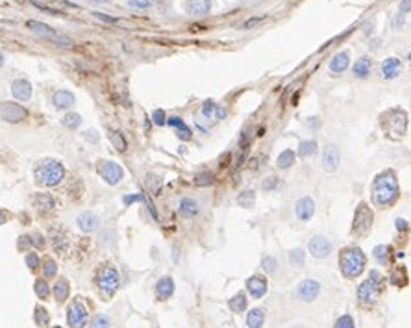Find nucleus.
<instances>
[{"label":"nucleus","instance_id":"nucleus-44","mask_svg":"<svg viewBox=\"0 0 411 328\" xmlns=\"http://www.w3.org/2000/svg\"><path fill=\"white\" fill-rule=\"evenodd\" d=\"M154 4V0H128V6L135 10H147Z\"/></svg>","mask_w":411,"mask_h":328},{"label":"nucleus","instance_id":"nucleus-2","mask_svg":"<svg viewBox=\"0 0 411 328\" xmlns=\"http://www.w3.org/2000/svg\"><path fill=\"white\" fill-rule=\"evenodd\" d=\"M63 176H65V169L56 159H43V161H39L37 167H36L37 182L43 184V186H48V188L57 186L63 180Z\"/></svg>","mask_w":411,"mask_h":328},{"label":"nucleus","instance_id":"nucleus-6","mask_svg":"<svg viewBox=\"0 0 411 328\" xmlns=\"http://www.w3.org/2000/svg\"><path fill=\"white\" fill-rule=\"evenodd\" d=\"M378 282H380V274L376 271L371 272V278L365 280L359 289H357V297L363 304H373L378 299Z\"/></svg>","mask_w":411,"mask_h":328},{"label":"nucleus","instance_id":"nucleus-39","mask_svg":"<svg viewBox=\"0 0 411 328\" xmlns=\"http://www.w3.org/2000/svg\"><path fill=\"white\" fill-rule=\"evenodd\" d=\"M289 260H291V263H293L295 267H302V265H304V251H300V249L291 251V252H289Z\"/></svg>","mask_w":411,"mask_h":328},{"label":"nucleus","instance_id":"nucleus-30","mask_svg":"<svg viewBox=\"0 0 411 328\" xmlns=\"http://www.w3.org/2000/svg\"><path fill=\"white\" fill-rule=\"evenodd\" d=\"M295 152L293 150H283L280 156H278V167L280 169H289L291 165L295 163Z\"/></svg>","mask_w":411,"mask_h":328},{"label":"nucleus","instance_id":"nucleus-8","mask_svg":"<svg viewBox=\"0 0 411 328\" xmlns=\"http://www.w3.org/2000/svg\"><path fill=\"white\" fill-rule=\"evenodd\" d=\"M87 317H89L87 308L80 300H75L67 309V323L71 328H84L87 325Z\"/></svg>","mask_w":411,"mask_h":328},{"label":"nucleus","instance_id":"nucleus-60","mask_svg":"<svg viewBox=\"0 0 411 328\" xmlns=\"http://www.w3.org/2000/svg\"><path fill=\"white\" fill-rule=\"evenodd\" d=\"M2 63H4V56L0 54V67H2Z\"/></svg>","mask_w":411,"mask_h":328},{"label":"nucleus","instance_id":"nucleus-19","mask_svg":"<svg viewBox=\"0 0 411 328\" xmlns=\"http://www.w3.org/2000/svg\"><path fill=\"white\" fill-rule=\"evenodd\" d=\"M246 288H248L254 299H262L263 295L267 293V280L263 276H252L246 282Z\"/></svg>","mask_w":411,"mask_h":328},{"label":"nucleus","instance_id":"nucleus-4","mask_svg":"<svg viewBox=\"0 0 411 328\" xmlns=\"http://www.w3.org/2000/svg\"><path fill=\"white\" fill-rule=\"evenodd\" d=\"M406 126H408V117L402 110L387 112L382 117V128L391 137H402L406 134Z\"/></svg>","mask_w":411,"mask_h":328},{"label":"nucleus","instance_id":"nucleus-57","mask_svg":"<svg viewBox=\"0 0 411 328\" xmlns=\"http://www.w3.org/2000/svg\"><path fill=\"white\" fill-rule=\"evenodd\" d=\"M39 237H41L39 234L34 235V237H32V243H36L37 247H41V245H43V239H39Z\"/></svg>","mask_w":411,"mask_h":328},{"label":"nucleus","instance_id":"nucleus-49","mask_svg":"<svg viewBox=\"0 0 411 328\" xmlns=\"http://www.w3.org/2000/svg\"><path fill=\"white\" fill-rule=\"evenodd\" d=\"M26 265H28L30 269L34 271V269H37L39 267V258L36 252H30L28 256H26Z\"/></svg>","mask_w":411,"mask_h":328},{"label":"nucleus","instance_id":"nucleus-20","mask_svg":"<svg viewBox=\"0 0 411 328\" xmlns=\"http://www.w3.org/2000/svg\"><path fill=\"white\" fill-rule=\"evenodd\" d=\"M11 93L19 100H28L32 96V85H30L28 80H15L11 84Z\"/></svg>","mask_w":411,"mask_h":328},{"label":"nucleus","instance_id":"nucleus-43","mask_svg":"<svg viewBox=\"0 0 411 328\" xmlns=\"http://www.w3.org/2000/svg\"><path fill=\"white\" fill-rule=\"evenodd\" d=\"M57 271V265L54 260H45V267H43V272H45V278H52Z\"/></svg>","mask_w":411,"mask_h":328},{"label":"nucleus","instance_id":"nucleus-32","mask_svg":"<svg viewBox=\"0 0 411 328\" xmlns=\"http://www.w3.org/2000/svg\"><path fill=\"white\" fill-rule=\"evenodd\" d=\"M315 149H317L315 141H302L299 147V156L300 158H309V156L315 154Z\"/></svg>","mask_w":411,"mask_h":328},{"label":"nucleus","instance_id":"nucleus-45","mask_svg":"<svg viewBox=\"0 0 411 328\" xmlns=\"http://www.w3.org/2000/svg\"><path fill=\"white\" fill-rule=\"evenodd\" d=\"M336 328H354V319L350 315H341L336 321Z\"/></svg>","mask_w":411,"mask_h":328},{"label":"nucleus","instance_id":"nucleus-22","mask_svg":"<svg viewBox=\"0 0 411 328\" xmlns=\"http://www.w3.org/2000/svg\"><path fill=\"white\" fill-rule=\"evenodd\" d=\"M52 104L56 106L57 110H67L75 104V95L71 91H56L52 96Z\"/></svg>","mask_w":411,"mask_h":328},{"label":"nucleus","instance_id":"nucleus-36","mask_svg":"<svg viewBox=\"0 0 411 328\" xmlns=\"http://www.w3.org/2000/svg\"><path fill=\"white\" fill-rule=\"evenodd\" d=\"M110 139H112V143L115 145V149L119 150V152L126 150V141H124V137H122L119 132H110Z\"/></svg>","mask_w":411,"mask_h":328},{"label":"nucleus","instance_id":"nucleus-56","mask_svg":"<svg viewBox=\"0 0 411 328\" xmlns=\"http://www.w3.org/2000/svg\"><path fill=\"white\" fill-rule=\"evenodd\" d=\"M396 228H398V230H406V228H408V225H406V221H404V219H396Z\"/></svg>","mask_w":411,"mask_h":328},{"label":"nucleus","instance_id":"nucleus-26","mask_svg":"<svg viewBox=\"0 0 411 328\" xmlns=\"http://www.w3.org/2000/svg\"><path fill=\"white\" fill-rule=\"evenodd\" d=\"M263 321H265V313H263V309H260V308L250 309L248 315H246V325L250 328H262Z\"/></svg>","mask_w":411,"mask_h":328},{"label":"nucleus","instance_id":"nucleus-51","mask_svg":"<svg viewBox=\"0 0 411 328\" xmlns=\"http://www.w3.org/2000/svg\"><path fill=\"white\" fill-rule=\"evenodd\" d=\"M178 137H180V139H191V130L187 128L186 124L178 128Z\"/></svg>","mask_w":411,"mask_h":328},{"label":"nucleus","instance_id":"nucleus-37","mask_svg":"<svg viewBox=\"0 0 411 328\" xmlns=\"http://www.w3.org/2000/svg\"><path fill=\"white\" fill-rule=\"evenodd\" d=\"M80 122H82V117L78 113H69V115H65V119H63V124H65L67 128H71V130L78 128Z\"/></svg>","mask_w":411,"mask_h":328},{"label":"nucleus","instance_id":"nucleus-41","mask_svg":"<svg viewBox=\"0 0 411 328\" xmlns=\"http://www.w3.org/2000/svg\"><path fill=\"white\" fill-rule=\"evenodd\" d=\"M48 291H50V288H48L47 282H45V280H36V295H37L39 299H47Z\"/></svg>","mask_w":411,"mask_h":328},{"label":"nucleus","instance_id":"nucleus-15","mask_svg":"<svg viewBox=\"0 0 411 328\" xmlns=\"http://www.w3.org/2000/svg\"><path fill=\"white\" fill-rule=\"evenodd\" d=\"M295 212H297V217L300 221H309L313 217V213H315V204H313V200L309 197H302L299 198Z\"/></svg>","mask_w":411,"mask_h":328},{"label":"nucleus","instance_id":"nucleus-14","mask_svg":"<svg viewBox=\"0 0 411 328\" xmlns=\"http://www.w3.org/2000/svg\"><path fill=\"white\" fill-rule=\"evenodd\" d=\"M322 165L328 173H334L339 167V150L336 145H326L324 154H322Z\"/></svg>","mask_w":411,"mask_h":328},{"label":"nucleus","instance_id":"nucleus-59","mask_svg":"<svg viewBox=\"0 0 411 328\" xmlns=\"http://www.w3.org/2000/svg\"><path fill=\"white\" fill-rule=\"evenodd\" d=\"M89 2H94V4H104V2H108V0H89Z\"/></svg>","mask_w":411,"mask_h":328},{"label":"nucleus","instance_id":"nucleus-46","mask_svg":"<svg viewBox=\"0 0 411 328\" xmlns=\"http://www.w3.org/2000/svg\"><path fill=\"white\" fill-rule=\"evenodd\" d=\"M276 265H278V262L272 258V256H267L265 260H263V269L267 272H274L276 271Z\"/></svg>","mask_w":411,"mask_h":328},{"label":"nucleus","instance_id":"nucleus-27","mask_svg":"<svg viewBox=\"0 0 411 328\" xmlns=\"http://www.w3.org/2000/svg\"><path fill=\"white\" fill-rule=\"evenodd\" d=\"M371 67H373L371 58H361L354 65V76L355 78H367V76L371 75Z\"/></svg>","mask_w":411,"mask_h":328},{"label":"nucleus","instance_id":"nucleus-61","mask_svg":"<svg viewBox=\"0 0 411 328\" xmlns=\"http://www.w3.org/2000/svg\"><path fill=\"white\" fill-rule=\"evenodd\" d=\"M52 328H61V327H52Z\"/></svg>","mask_w":411,"mask_h":328},{"label":"nucleus","instance_id":"nucleus-54","mask_svg":"<svg viewBox=\"0 0 411 328\" xmlns=\"http://www.w3.org/2000/svg\"><path fill=\"white\" fill-rule=\"evenodd\" d=\"M168 124L174 126V128H180V126H184V121H182L180 117H170V119H168Z\"/></svg>","mask_w":411,"mask_h":328},{"label":"nucleus","instance_id":"nucleus-17","mask_svg":"<svg viewBox=\"0 0 411 328\" xmlns=\"http://www.w3.org/2000/svg\"><path fill=\"white\" fill-rule=\"evenodd\" d=\"M202 115L209 121H221L226 117V110L223 106L211 102V100H206L204 106H202Z\"/></svg>","mask_w":411,"mask_h":328},{"label":"nucleus","instance_id":"nucleus-16","mask_svg":"<svg viewBox=\"0 0 411 328\" xmlns=\"http://www.w3.org/2000/svg\"><path fill=\"white\" fill-rule=\"evenodd\" d=\"M348 63H350V52L348 50H343L334 56V59L330 61V71L334 73L336 76H339L341 73H345L348 69Z\"/></svg>","mask_w":411,"mask_h":328},{"label":"nucleus","instance_id":"nucleus-48","mask_svg":"<svg viewBox=\"0 0 411 328\" xmlns=\"http://www.w3.org/2000/svg\"><path fill=\"white\" fill-rule=\"evenodd\" d=\"M152 119H154V122H156V124H158V126H163V124H165V119H167V117H165V112H163V110H156V112L152 113Z\"/></svg>","mask_w":411,"mask_h":328},{"label":"nucleus","instance_id":"nucleus-34","mask_svg":"<svg viewBox=\"0 0 411 328\" xmlns=\"http://www.w3.org/2000/svg\"><path fill=\"white\" fill-rule=\"evenodd\" d=\"M36 325L37 327H41V328H45V327H48V321H50V315L47 313V309L45 308H41V306H37L36 308Z\"/></svg>","mask_w":411,"mask_h":328},{"label":"nucleus","instance_id":"nucleus-50","mask_svg":"<svg viewBox=\"0 0 411 328\" xmlns=\"http://www.w3.org/2000/svg\"><path fill=\"white\" fill-rule=\"evenodd\" d=\"M265 19V17H254V19H248L246 22H243L241 24V30H250L252 26H256V24H260L262 20Z\"/></svg>","mask_w":411,"mask_h":328},{"label":"nucleus","instance_id":"nucleus-21","mask_svg":"<svg viewBox=\"0 0 411 328\" xmlns=\"http://www.w3.org/2000/svg\"><path fill=\"white\" fill-rule=\"evenodd\" d=\"M211 10V0H187L186 11L191 15H206Z\"/></svg>","mask_w":411,"mask_h":328},{"label":"nucleus","instance_id":"nucleus-10","mask_svg":"<svg viewBox=\"0 0 411 328\" xmlns=\"http://www.w3.org/2000/svg\"><path fill=\"white\" fill-rule=\"evenodd\" d=\"M371 223H373V212L369 210L367 204H359L354 217V232L355 234H367L371 230Z\"/></svg>","mask_w":411,"mask_h":328},{"label":"nucleus","instance_id":"nucleus-3","mask_svg":"<svg viewBox=\"0 0 411 328\" xmlns=\"http://www.w3.org/2000/svg\"><path fill=\"white\" fill-rule=\"evenodd\" d=\"M339 263H341V271H343V274H345L346 278H355V276H359L361 271H363L365 254L357 247L343 249Z\"/></svg>","mask_w":411,"mask_h":328},{"label":"nucleus","instance_id":"nucleus-25","mask_svg":"<svg viewBox=\"0 0 411 328\" xmlns=\"http://www.w3.org/2000/svg\"><path fill=\"white\" fill-rule=\"evenodd\" d=\"M180 213L184 217H193L198 213V204H196V200H193V198H182L180 200Z\"/></svg>","mask_w":411,"mask_h":328},{"label":"nucleus","instance_id":"nucleus-31","mask_svg":"<svg viewBox=\"0 0 411 328\" xmlns=\"http://www.w3.org/2000/svg\"><path fill=\"white\" fill-rule=\"evenodd\" d=\"M230 308L234 309L235 313H243L244 308H246V297H244L243 293H239V295H235L234 299H230Z\"/></svg>","mask_w":411,"mask_h":328},{"label":"nucleus","instance_id":"nucleus-11","mask_svg":"<svg viewBox=\"0 0 411 328\" xmlns=\"http://www.w3.org/2000/svg\"><path fill=\"white\" fill-rule=\"evenodd\" d=\"M26 26H28L34 34L41 36V38H47V39H50V41H56V43H65V47L67 45H71V41H69V39L57 36L54 30L50 28V26H47V24H43V22H37V20H28V22H26Z\"/></svg>","mask_w":411,"mask_h":328},{"label":"nucleus","instance_id":"nucleus-38","mask_svg":"<svg viewBox=\"0 0 411 328\" xmlns=\"http://www.w3.org/2000/svg\"><path fill=\"white\" fill-rule=\"evenodd\" d=\"M213 174L211 173H200V174H196L195 178V184L196 186H200V188H204V186H211L213 184Z\"/></svg>","mask_w":411,"mask_h":328},{"label":"nucleus","instance_id":"nucleus-42","mask_svg":"<svg viewBox=\"0 0 411 328\" xmlns=\"http://www.w3.org/2000/svg\"><path fill=\"white\" fill-rule=\"evenodd\" d=\"M387 254H389V249H387L385 245H380V247H376V249H374V258H376L380 263L387 262Z\"/></svg>","mask_w":411,"mask_h":328},{"label":"nucleus","instance_id":"nucleus-1","mask_svg":"<svg viewBox=\"0 0 411 328\" xmlns=\"http://www.w3.org/2000/svg\"><path fill=\"white\" fill-rule=\"evenodd\" d=\"M398 198V182L391 171L376 176L373 184V202L378 208H387Z\"/></svg>","mask_w":411,"mask_h":328},{"label":"nucleus","instance_id":"nucleus-33","mask_svg":"<svg viewBox=\"0 0 411 328\" xmlns=\"http://www.w3.org/2000/svg\"><path fill=\"white\" fill-rule=\"evenodd\" d=\"M254 200H256L254 191H243V193L237 197V204H239L241 208H252Z\"/></svg>","mask_w":411,"mask_h":328},{"label":"nucleus","instance_id":"nucleus-5","mask_svg":"<svg viewBox=\"0 0 411 328\" xmlns=\"http://www.w3.org/2000/svg\"><path fill=\"white\" fill-rule=\"evenodd\" d=\"M119 282H121L119 272H117V269L112 267V265L104 267V269H100V272H98V288H100L108 297H112L113 293L117 291Z\"/></svg>","mask_w":411,"mask_h":328},{"label":"nucleus","instance_id":"nucleus-53","mask_svg":"<svg viewBox=\"0 0 411 328\" xmlns=\"http://www.w3.org/2000/svg\"><path fill=\"white\" fill-rule=\"evenodd\" d=\"M408 11H411V0H402L400 13H408Z\"/></svg>","mask_w":411,"mask_h":328},{"label":"nucleus","instance_id":"nucleus-18","mask_svg":"<svg viewBox=\"0 0 411 328\" xmlns=\"http://www.w3.org/2000/svg\"><path fill=\"white\" fill-rule=\"evenodd\" d=\"M402 71V63L398 58H387L382 65V76L385 80H392L400 75Z\"/></svg>","mask_w":411,"mask_h":328},{"label":"nucleus","instance_id":"nucleus-29","mask_svg":"<svg viewBox=\"0 0 411 328\" xmlns=\"http://www.w3.org/2000/svg\"><path fill=\"white\" fill-rule=\"evenodd\" d=\"M52 247H54V251L56 252H65L67 251V247H69V241H67V237H65V234L63 232H57V230H54L52 232Z\"/></svg>","mask_w":411,"mask_h":328},{"label":"nucleus","instance_id":"nucleus-23","mask_svg":"<svg viewBox=\"0 0 411 328\" xmlns=\"http://www.w3.org/2000/svg\"><path fill=\"white\" fill-rule=\"evenodd\" d=\"M78 226L84 230V232H93L98 228V217L91 213V212H85L82 215L78 217Z\"/></svg>","mask_w":411,"mask_h":328},{"label":"nucleus","instance_id":"nucleus-9","mask_svg":"<svg viewBox=\"0 0 411 328\" xmlns=\"http://www.w3.org/2000/svg\"><path fill=\"white\" fill-rule=\"evenodd\" d=\"M98 173H100V176H102L110 186L119 184L122 180V176H124L122 167L119 163H115V161H102V165L98 167Z\"/></svg>","mask_w":411,"mask_h":328},{"label":"nucleus","instance_id":"nucleus-47","mask_svg":"<svg viewBox=\"0 0 411 328\" xmlns=\"http://www.w3.org/2000/svg\"><path fill=\"white\" fill-rule=\"evenodd\" d=\"M280 186V180L276 178V176H271V178H267L265 182H263V189L265 191H271V189H276Z\"/></svg>","mask_w":411,"mask_h":328},{"label":"nucleus","instance_id":"nucleus-35","mask_svg":"<svg viewBox=\"0 0 411 328\" xmlns=\"http://www.w3.org/2000/svg\"><path fill=\"white\" fill-rule=\"evenodd\" d=\"M36 204H37V208H47V210H50V208H54V198L50 197L48 193H39L37 197H36Z\"/></svg>","mask_w":411,"mask_h":328},{"label":"nucleus","instance_id":"nucleus-58","mask_svg":"<svg viewBox=\"0 0 411 328\" xmlns=\"http://www.w3.org/2000/svg\"><path fill=\"white\" fill-rule=\"evenodd\" d=\"M6 219H8V215H6L4 212H0V225H4V223H6Z\"/></svg>","mask_w":411,"mask_h":328},{"label":"nucleus","instance_id":"nucleus-40","mask_svg":"<svg viewBox=\"0 0 411 328\" xmlns=\"http://www.w3.org/2000/svg\"><path fill=\"white\" fill-rule=\"evenodd\" d=\"M110 317L108 315H96V317L91 321L89 328H110Z\"/></svg>","mask_w":411,"mask_h":328},{"label":"nucleus","instance_id":"nucleus-55","mask_svg":"<svg viewBox=\"0 0 411 328\" xmlns=\"http://www.w3.org/2000/svg\"><path fill=\"white\" fill-rule=\"evenodd\" d=\"M137 200H143L141 195H130V197H124V204H131V202H137Z\"/></svg>","mask_w":411,"mask_h":328},{"label":"nucleus","instance_id":"nucleus-12","mask_svg":"<svg viewBox=\"0 0 411 328\" xmlns=\"http://www.w3.org/2000/svg\"><path fill=\"white\" fill-rule=\"evenodd\" d=\"M318 293H320V284L317 280H313V278L302 280L299 284V288H297V295L302 300H306V302L315 300L318 297Z\"/></svg>","mask_w":411,"mask_h":328},{"label":"nucleus","instance_id":"nucleus-52","mask_svg":"<svg viewBox=\"0 0 411 328\" xmlns=\"http://www.w3.org/2000/svg\"><path fill=\"white\" fill-rule=\"evenodd\" d=\"M404 24V13H398L394 19H392V28H400Z\"/></svg>","mask_w":411,"mask_h":328},{"label":"nucleus","instance_id":"nucleus-28","mask_svg":"<svg viewBox=\"0 0 411 328\" xmlns=\"http://www.w3.org/2000/svg\"><path fill=\"white\" fill-rule=\"evenodd\" d=\"M69 291H71V288H69V282H67L65 278H59V280L54 284V297H56L57 302H63V300H67V297H69Z\"/></svg>","mask_w":411,"mask_h":328},{"label":"nucleus","instance_id":"nucleus-7","mask_svg":"<svg viewBox=\"0 0 411 328\" xmlns=\"http://www.w3.org/2000/svg\"><path fill=\"white\" fill-rule=\"evenodd\" d=\"M28 117V110L15 102H0V119L6 122H20Z\"/></svg>","mask_w":411,"mask_h":328},{"label":"nucleus","instance_id":"nucleus-24","mask_svg":"<svg viewBox=\"0 0 411 328\" xmlns=\"http://www.w3.org/2000/svg\"><path fill=\"white\" fill-rule=\"evenodd\" d=\"M156 293H158L159 299H168L174 293V282H172V278L170 276H163L158 282V286H156Z\"/></svg>","mask_w":411,"mask_h":328},{"label":"nucleus","instance_id":"nucleus-13","mask_svg":"<svg viewBox=\"0 0 411 328\" xmlns=\"http://www.w3.org/2000/svg\"><path fill=\"white\" fill-rule=\"evenodd\" d=\"M309 252H311L313 258H317V260H324V258H328L330 252H332V245H330V241H328L326 237L315 235V237L309 241Z\"/></svg>","mask_w":411,"mask_h":328}]
</instances>
